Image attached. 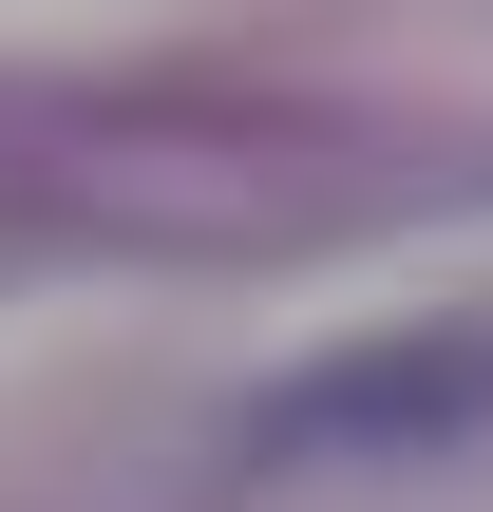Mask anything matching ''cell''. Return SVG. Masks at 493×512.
<instances>
[{"label":"cell","instance_id":"6da1fadb","mask_svg":"<svg viewBox=\"0 0 493 512\" xmlns=\"http://www.w3.org/2000/svg\"><path fill=\"white\" fill-rule=\"evenodd\" d=\"M475 418H493V342L437 323V342H361V361L285 380L247 437H266V456H437V437H475Z\"/></svg>","mask_w":493,"mask_h":512}]
</instances>
